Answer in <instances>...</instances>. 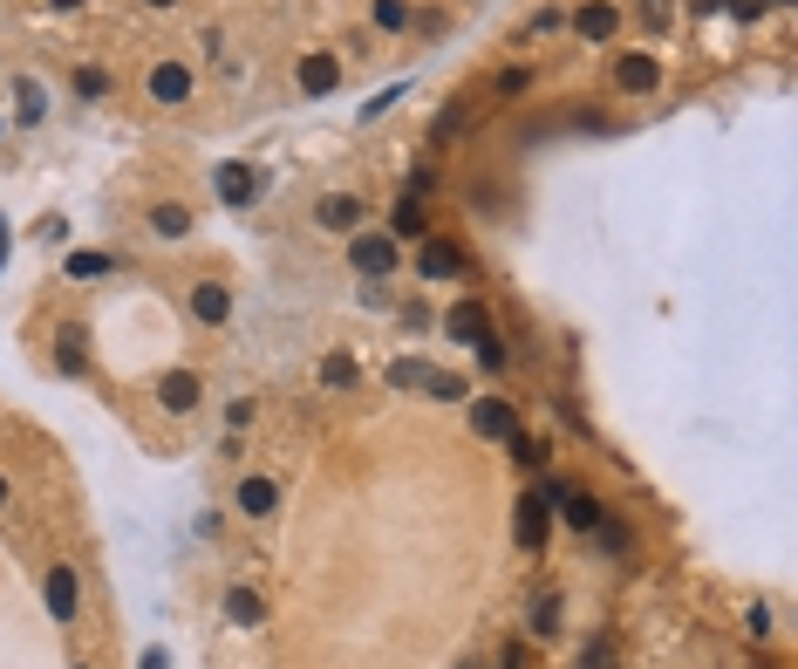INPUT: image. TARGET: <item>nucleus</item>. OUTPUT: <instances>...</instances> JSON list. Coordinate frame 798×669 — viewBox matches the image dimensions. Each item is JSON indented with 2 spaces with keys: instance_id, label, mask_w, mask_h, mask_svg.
<instances>
[{
  "instance_id": "1",
  "label": "nucleus",
  "mask_w": 798,
  "mask_h": 669,
  "mask_svg": "<svg viewBox=\"0 0 798 669\" xmlns=\"http://www.w3.org/2000/svg\"><path fill=\"white\" fill-rule=\"evenodd\" d=\"M417 274L423 280H457L464 274V253H457L451 239H423L417 246Z\"/></svg>"
},
{
  "instance_id": "2",
  "label": "nucleus",
  "mask_w": 798,
  "mask_h": 669,
  "mask_svg": "<svg viewBox=\"0 0 798 669\" xmlns=\"http://www.w3.org/2000/svg\"><path fill=\"white\" fill-rule=\"evenodd\" d=\"M444 328H451L457 342H471V349L492 342V315H485V301H457L451 315H444Z\"/></svg>"
},
{
  "instance_id": "3",
  "label": "nucleus",
  "mask_w": 798,
  "mask_h": 669,
  "mask_svg": "<svg viewBox=\"0 0 798 669\" xmlns=\"http://www.w3.org/2000/svg\"><path fill=\"white\" fill-rule=\"evenodd\" d=\"M219 198L226 205H253L260 198V171L253 164H219Z\"/></svg>"
},
{
  "instance_id": "4",
  "label": "nucleus",
  "mask_w": 798,
  "mask_h": 669,
  "mask_svg": "<svg viewBox=\"0 0 798 669\" xmlns=\"http://www.w3.org/2000/svg\"><path fill=\"white\" fill-rule=\"evenodd\" d=\"M151 96H157V103H185V96H191V69L157 62V69H151Z\"/></svg>"
},
{
  "instance_id": "5",
  "label": "nucleus",
  "mask_w": 798,
  "mask_h": 669,
  "mask_svg": "<svg viewBox=\"0 0 798 669\" xmlns=\"http://www.w3.org/2000/svg\"><path fill=\"white\" fill-rule=\"evenodd\" d=\"M348 260H355V274H389V267H396V246H389V239H355V253H348Z\"/></svg>"
},
{
  "instance_id": "6",
  "label": "nucleus",
  "mask_w": 798,
  "mask_h": 669,
  "mask_svg": "<svg viewBox=\"0 0 798 669\" xmlns=\"http://www.w3.org/2000/svg\"><path fill=\"white\" fill-rule=\"evenodd\" d=\"M553 499H560V512H567V526H580V533H594V526H601V506H594L587 492H567V485H553Z\"/></svg>"
},
{
  "instance_id": "7",
  "label": "nucleus",
  "mask_w": 798,
  "mask_h": 669,
  "mask_svg": "<svg viewBox=\"0 0 798 669\" xmlns=\"http://www.w3.org/2000/svg\"><path fill=\"white\" fill-rule=\"evenodd\" d=\"M48 615H55V622L76 615V574H69V567H48Z\"/></svg>"
},
{
  "instance_id": "8",
  "label": "nucleus",
  "mask_w": 798,
  "mask_h": 669,
  "mask_svg": "<svg viewBox=\"0 0 798 669\" xmlns=\"http://www.w3.org/2000/svg\"><path fill=\"white\" fill-rule=\"evenodd\" d=\"M335 82H342L335 55H307V62H301V89H307V96H328Z\"/></svg>"
},
{
  "instance_id": "9",
  "label": "nucleus",
  "mask_w": 798,
  "mask_h": 669,
  "mask_svg": "<svg viewBox=\"0 0 798 669\" xmlns=\"http://www.w3.org/2000/svg\"><path fill=\"white\" fill-rule=\"evenodd\" d=\"M471 424H478L485 437H512V431H519V417H512V410H505L498 396H485V403L471 410Z\"/></svg>"
},
{
  "instance_id": "10",
  "label": "nucleus",
  "mask_w": 798,
  "mask_h": 669,
  "mask_svg": "<svg viewBox=\"0 0 798 669\" xmlns=\"http://www.w3.org/2000/svg\"><path fill=\"white\" fill-rule=\"evenodd\" d=\"M614 76H621V89H655V82H662V62H655V55H621Z\"/></svg>"
},
{
  "instance_id": "11",
  "label": "nucleus",
  "mask_w": 798,
  "mask_h": 669,
  "mask_svg": "<svg viewBox=\"0 0 798 669\" xmlns=\"http://www.w3.org/2000/svg\"><path fill=\"white\" fill-rule=\"evenodd\" d=\"M157 396H164V410H191V403H198V376H191V369H171V376L157 383Z\"/></svg>"
},
{
  "instance_id": "12",
  "label": "nucleus",
  "mask_w": 798,
  "mask_h": 669,
  "mask_svg": "<svg viewBox=\"0 0 798 669\" xmlns=\"http://www.w3.org/2000/svg\"><path fill=\"white\" fill-rule=\"evenodd\" d=\"M539 540H546V499L532 492L526 506H519V547H532V553H539Z\"/></svg>"
},
{
  "instance_id": "13",
  "label": "nucleus",
  "mask_w": 798,
  "mask_h": 669,
  "mask_svg": "<svg viewBox=\"0 0 798 669\" xmlns=\"http://www.w3.org/2000/svg\"><path fill=\"white\" fill-rule=\"evenodd\" d=\"M226 287H212V280H198V287H191V315L198 321H226Z\"/></svg>"
},
{
  "instance_id": "14",
  "label": "nucleus",
  "mask_w": 798,
  "mask_h": 669,
  "mask_svg": "<svg viewBox=\"0 0 798 669\" xmlns=\"http://www.w3.org/2000/svg\"><path fill=\"white\" fill-rule=\"evenodd\" d=\"M614 28H621V14H614V7H601V0H587V7H580V35H587V41H608Z\"/></svg>"
},
{
  "instance_id": "15",
  "label": "nucleus",
  "mask_w": 798,
  "mask_h": 669,
  "mask_svg": "<svg viewBox=\"0 0 798 669\" xmlns=\"http://www.w3.org/2000/svg\"><path fill=\"white\" fill-rule=\"evenodd\" d=\"M355 219H362V198H348V192L321 198V226H335V233H348Z\"/></svg>"
},
{
  "instance_id": "16",
  "label": "nucleus",
  "mask_w": 798,
  "mask_h": 669,
  "mask_svg": "<svg viewBox=\"0 0 798 669\" xmlns=\"http://www.w3.org/2000/svg\"><path fill=\"white\" fill-rule=\"evenodd\" d=\"M273 499H280V492H273V478H246V485H239V512H253V519H260V512H273Z\"/></svg>"
},
{
  "instance_id": "17",
  "label": "nucleus",
  "mask_w": 798,
  "mask_h": 669,
  "mask_svg": "<svg viewBox=\"0 0 798 669\" xmlns=\"http://www.w3.org/2000/svg\"><path fill=\"white\" fill-rule=\"evenodd\" d=\"M226 615L239 622V629H253L266 608H260V594H253V588H232V594H226Z\"/></svg>"
},
{
  "instance_id": "18",
  "label": "nucleus",
  "mask_w": 798,
  "mask_h": 669,
  "mask_svg": "<svg viewBox=\"0 0 798 669\" xmlns=\"http://www.w3.org/2000/svg\"><path fill=\"white\" fill-rule=\"evenodd\" d=\"M55 362H62L69 376H82V369H89V355H82V328H62V342H55Z\"/></svg>"
},
{
  "instance_id": "19",
  "label": "nucleus",
  "mask_w": 798,
  "mask_h": 669,
  "mask_svg": "<svg viewBox=\"0 0 798 669\" xmlns=\"http://www.w3.org/2000/svg\"><path fill=\"white\" fill-rule=\"evenodd\" d=\"M151 226H157L164 239H185V233H191V212H185V205H157Z\"/></svg>"
},
{
  "instance_id": "20",
  "label": "nucleus",
  "mask_w": 798,
  "mask_h": 669,
  "mask_svg": "<svg viewBox=\"0 0 798 669\" xmlns=\"http://www.w3.org/2000/svg\"><path fill=\"white\" fill-rule=\"evenodd\" d=\"M389 233H396V239H423V205H417V192L396 205V226H389Z\"/></svg>"
},
{
  "instance_id": "21",
  "label": "nucleus",
  "mask_w": 798,
  "mask_h": 669,
  "mask_svg": "<svg viewBox=\"0 0 798 669\" xmlns=\"http://www.w3.org/2000/svg\"><path fill=\"white\" fill-rule=\"evenodd\" d=\"M14 96H21V123H41V117H48V96H41V82H21Z\"/></svg>"
},
{
  "instance_id": "22",
  "label": "nucleus",
  "mask_w": 798,
  "mask_h": 669,
  "mask_svg": "<svg viewBox=\"0 0 798 669\" xmlns=\"http://www.w3.org/2000/svg\"><path fill=\"white\" fill-rule=\"evenodd\" d=\"M389 383H396V390H417V383H430V369H423L417 355H403V362L389 369Z\"/></svg>"
},
{
  "instance_id": "23",
  "label": "nucleus",
  "mask_w": 798,
  "mask_h": 669,
  "mask_svg": "<svg viewBox=\"0 0 798 669\" xmlns=\"http://www.w3.org/2000/svg\"><path fill=\"white\" fill-rule=\"evenodd\" d=\"M505 444H512V458H519V465H546V444H539V437L512 431V437H505Z\"/></svg>"
},
{
  "instance_id": "24",
  "label": "nucleus",
  "mask_w": 798,
  "mask_h": 669,
  "mask_svg": "<svg viewBox=\"0 0 798 669\" xmlns=\"http://www.w3.org/2000/svg\"><path fill=\"white\" fill-rule=\"evenodd\" d=\"M376 21L382 28H410V0H376Z\"/></svg>"
},
{
  "instance_id": "25",
  "label": "nucleus",
  "mask_w": 798,
  "mask_h": 669,
  "mask_svg": "<svg viewBox=\"0 0 798 669\" xmlns=\"http://www.w3.org/2000/svg\"><path fill=\"white\" fill-rule=\"evenodd\" d=\"M103 267H110L103 253H69V274H76V280H96V274H103Z\"/></svg>"
},
{
  "instance_id": "26",
  "label": "nucleus",
  "mask_w": 798,
  "mask_h": 669,
  "mask_svg": "<svg viewBox=\"0 0 798 669\" xmlns=\"http://www.w3.org/2000/svg\"><path fill=\"white\" fill-rule=\"evenodd\" d=\"M321 376H328L335 390H348V383H355V362H348V355H328V369H321Z\"/></svg>"
},
{
  "instance_id": "27",
  "label": "nucleus",
  "mask_w": 798,
  "mask_h": 669,
  "mask_svg": "<svg viewBox=\"0 0 798 669\" xmlns=\"http://www.w3.org/2000/svg\"><path fill=\"white\" fill-rule=\"evenodd\" d=\"M717 7H723V14H737V21H758L771 0H717Z\"/></svg>"
},
{
  "instance_id": "28",
  "label": "nucleus",
  "mask_w": 798,
  "mask_h": 669,
  "mask_svg": "<svg viewBox=\"0 0 798 669\" xmlns=\"http://www.w3.org/2000/svg\"><path fill=\"white\" fill-rule=\"evenodd\" d=\"M76 89H82V96H103V89H110V76H103V69H82Z\"/></svg>"
},
{
  "instance_id": "29",
  "label": "nucleus",
  "mask_w": 798,
  "mask_h": 669,
  "mask_svg": "<svg viewBox=\"0 0 798 669\" xmlns=\"http://www.w3.org/2000/svg\"><path fill=\"white\" fill-rule=\"evenodd\" d=\"M642 14H648V28H669V0H642Z\"/></svg>"
},
{
  "instance_id": "30",
  "label": "nucleus",
  "mask_w": 798,
  "mask_h": 669,
  "mask_svg": "<svg viewBox=\"0 0 798 669\" xmlns=\"http://www.w3.org/2000/svg\"><path fill=\"white\" fill-rule=\"evenodd\" d=\"M689 7H696V14H710V7H717V0H689Z\"/></svg>"
},
{
  "instance_id": "31",
  "label": "nucleus",
  "mask_w": 798,
  "mask_h": 669,
  "mask_svg": "<svg viewBox=\"0 0 798 669\" xmlns=\"http://www.w3.org/2000/svg\"><path fill=\"white\" fill-rule=\"evenodd\" d=\"M144 669H164V656H151V663H144Z\"/></svg>"
},
{
  "instance_id": "32",
  "label": "nucleus",
  "mask_w": 798,
  "mask_h": 669,
  "mask_svg": "<svg viewBox=\"0 0 798 669\" xmlns=\"http://www.w3.org/2000/svg\"><path fill=\"white\" fill-rule=\"evenodd\" d=\"M55 7H82V0H55Z\"/></svg>"
},
{
  "instance_id": "33",
  "label": "nucleus",
  "mask_w": 798,
  "mask_h": 669,
  "mask_svg": "<svg viewBox=\"0 0 798 669\" xmlns=\"http://www.w3.org/2000/svg\"><path fill=\"white\" fill-rule=\"evenodd\" d=\"M0 499H7V478H0Z\"/></svg>"
},
{
  "instance_id": "34",
  "label": "nucleus",
  "mask_w": 798,
  "mask_h": 669,
  "mask_svg": "<svg viewBox=\"0 0 798 669\" xmlns=\"http://www.w3.org/2000/svg\"><path fill=\"white\" fill-rule=\"evenodd\" d=\"M157 7H171V0H157Z\"/></svg>"
}]
</instances>
